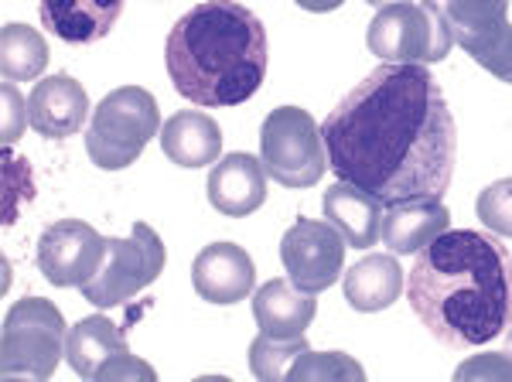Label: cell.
<instances>
[{
  "label": "cell",
  "mask_w": 512,
  "mask_h": 382,
  "mask_svg": "<svg viewBox=\"0 0 512 382\" xmlns=\"http://www.w3.org/2000/svg\"><path fill=\"white\" fill-rule=\"evenodd\" d=\"M328 168L383 205L444 198L454 174V116L427 65L369 72L321 123Z\"/></svg>",
  "instance_id": "6da1fadb"
},
{
  "label": "cell",
  "mask_w": 512,
  "mask_h": 382,
  "mask_svg": "<svg viewBox=\"0 0 512 382\" xmlns=\"http://www.w3.org/2000/svg\"><path fill=\"white\" fill-rule=\"evenodd\" d=\"M407 301L431 335L448 348H478L512 325V253L478 229L437 236L417 253Z\"/></svg>",
  "instance_id": "7a4b0ae2"
},
{
  "label": "cell",
  "mask_w": 512,
  "mask_h": 382,
  "mask_svg": "<svg viewBox=\"0 0 512 382\" xmlns=\"http://www.w3.org/2000/svg\"><path fill=\"white\" fill-rule=\"evenodd\" d=\"M171 86L195 106H239L267 79V28L239 0H202L164 41Z\"/></svg>",
  "instance_id": "3957f363"
},
{
  "label": "cell",
  "mask_w": 512,
  "mask_h": 382,
  "mask_svg": "<svg viewBox=\"0 0 512 382\" xmlns=\"http://www.w3.org/2000/svg\"><path fill=\"white\" fill-rule=\"evenodd\" d=\"M158 99L140 86H120L99 99L86 130V154L99 171H123L158 137Z\"/></svg>",
  "instance_id": "277c9868"
},
{
  "label": "cell",
  "mask_w": 512,
  "mask_h": 382,
  "mask_svg": "<svg viewBox=\"0 0 512 382\" xmlns=\"http://www.w3.org/2000/svg\"><path fill=\"white\" fill-rule=\"evenodd\" d=\"M366 45L386 62L434 65L451 55L454 31L437 0H393L369 21Z\"/></svg>",
  "instance_id": "5b68a950"
},
{
  "label": "cell",
  "mask_w": 512,
  "mask_h": 382,
  "mask_svg": "<svg viewBox=\"0 0 512 382\" xmlns=\"http://www.w3.org/2000/svg\"><path fill=\"white\" fill-rule=\"evenodd\" d=\"M62 311L45 297H21L7 311L0 335V369L4 379H52L65 355Z\"/></svg>",
  "instance_id": "8992f818"
},
{
  "label": "cell",
  "mask_w": 512,
  "mask_h": 382,
  "mask_svg": "<svg viewBox=\"0 0 512 382\" xmlns=\"http://www.w3.org/2000/svg\"><path fill=\"white\" fill-rule=\"evenodd\" d=\"M260 161L284 188H315L328 171L318 120L301 106H277L260 127Z\"/></svg>",
  "instance_id": "52a82bcc"
},
{
  "label": "cell",
  "mask_w": 512,
  "mask_h": 382,
  "mask_svg": "<svg viewBox=\"0 0 512 382\" xmlns=\"http://www.w3.org/2000/svg\"><path fill=\"white\" fill-rule=\"evenodd\" d=\"M164 263H168L164 239L147 222H137L130 239L106 236L103 263H99L96 277L79 290L93 307H120L144 287H151L161 277Z\"/></svg>",
  "instance_id": "ba28073f"
},
{
  "label": "cell",
  "mask_w": 512,
  "mask_h": 382,
  "mask_svg": "<svg viewBox=\"0 0 512 382\" xmlns=\"http://www.w3.org/2000/svg\"><path fill=\"white\" fill-rule=\"evenodd\" d=\"M65 362L72 365L79 379L89 382H120V379H144L154 382L158 372L144 359H137L127 348L123 331L106 321L103 314L82 318L79 325L69 328L65 338Z\"/></svg>",
  "instance_id": "9c48e42d"
},
{
  "label": "cell",
  "mask_w": 512,
  "mask_h": 382,
  "mask_svg": "<svg viewBox=\"0 0 512 382\" xmlns=\"http://www.w3.org/2000/svg\"><path fill=\"white\" fill-rule=\"evenodd\" d=\"M454 41L492 72L499 82L512 86V24L509 0H444Z\"/></svg>",
  "instance_id": "30bf717a"
},
{
  "label": "cell",
  "mask_w": 512,
  "mask_h": 382,
  "mask_svg": "<svg viewBox=\"0 0 512 382\" xmlns=\"http://www.w3.org/2000/svg\"><path fill=\"white\" fill-rule=\"evenodd\" d=\"M345 246L349 243L332 222L297 215L294 226L280 239V263L294 287L318 294L345 273Z\"/></svg>",
  "instance_id": "8fae6325"
},
{
  "label": "cell",
  "mask_w": 512,
  "mask_h": 382,
  "mask_svg": "<svg viewBox=\"0 0 512 382\" xmlns=\"http://www.w3.org/2000/svg\"><path fill=\"white\" fill-rule=\"evenodd\" d=\"M106 256V236L82 219H62L38 239V270L55 287H82L96 277Z\"/></svg>",
  "instance_id": "7c38bea8"
},
{
  "label": "cell",
  "mask_w": 512,
  "mask_h": 382,
  "mask_svg": "<svg viewBox=\"0 0 512 382\" xmlns=\"http://www.w3.org/2000/svg\"><path fill=\"white\" fill-rule=\"evenodd\" d=\"M256 280V267L243 246L236 243H212L195 256L192 263V287L209 304H239L250 297Z\"/></svg>",
  "instance_id": "4fadbf2b"
},
{
  "label": "cell",
  "mask_w": 512,
  "mask_h": 382,
  "mask_svg": "<svg viewBox=\"0 0 512 382\" xmlns=\"http://www.w3.org/2000/svg\"><path fill=\"white\" fill-rule=\"evenodd\" d=\"M205 191L212 209L226 219H246L267 202V168L253 154H226L212 164Z\"/></svg>",
  "instance_id": "5bb4252c"
},
{
  "label": "cell",
  "mask_w": 512,
  "mask_h": 382,
  "mask_svg": "<svg viewBox=\"0 0 512 382\" xmlns=\"http://www.w3.org/2000/svg\"><path fill=\"white\" fill-rule=\"evenodd\" d=\"M28 110H31V130L41 137H72L82 130L89 113V96L82 89V82H76L72 76H48L35 82L28 96Z\"/></svg>",
  "instance_id": "9a60e30c"
},
{
  "label": "cell",
  "mask_w": 512,
  "mask_h": 382,
  "mask_svg": "<svg viewBox=\"0 0 512 382\" xmlns=\"http://www.w3.org/2000/svg\"><path fill=\"white\" fill-rule=\"evenodd\" d=\"M451 226V212L441 198H410V202H393L383 212V243L396 256L420 253L431 246L437 236H444Z\"/></svg>",
  "instance_id": "2e32d148"
},
{
  "label": "cell",
  "mask_w": 512,
  "mask_h": 382,
  "mask_svg": "<svg viewBox=\"0 0 512 382\" xmlns=\"http://www.w3.org/2000/svg\"><path fill=\"white\" fill-rule=\"evenodd\" d=\"M123 0H41L38 14L48 35L69 45H96L113 31Z\"/></svg>",
  "instance_id": "e0dca14e"
},
{
  "label": "cell",
  "mask_w": 512,
  "mask_h": 382,
  "mask_svg": "<svg viewBox=\"0 0 512 382\" xmlns=\"http://www.w3.org/2000/svg\"><path fill=\"white\" fill-rule=\"evenodd\" d=\"M318 301L315 294L294 287L291 280L277 277L267 280L260 290L253 294V318L256 328L270 338H297L304 335V328L315 321Z\"/></svg>",
  "instance_id": "ac0fdd59"
},
{
  "label": "cell",
  "mask_w": 512,
  "mask_h": 382,
  "mask_svg": "<svg viewBox=\"0 0 512 382\" xmlns=\"http://www.w3.org/2000/svg\"><path fill=\"white\" fill-rule=\"evenodd\" d=\"M321 209L352 249H369L383 239V202L349 181H335L321 198Z\"/></svg>",
  "instance_id": "d6986e66"
},
{
  "label": "cell",
  "mask_w": 512,
  "mask_h": 382,
  "mask_svg": "<svg viewBox=\"0 0 512 382\" xmlns=\"http://www.w3.org/2000/svg\"><path fill=\"white\" fill-rule=\"evenodd\" d=\"M161 151L178 168H209L222 154V127L202 110H181L161 127Z\"/></svg>",
  "instance_id": "ffe728a7"
},
{
  "label": "cell",
  "mask_w": 512,
  "mask_h": 382,
  "mask_svg": "<svg viewBox=\"0 0 512 382\" xmlns=\"http://www.w3.org/2000/svg\"><path fill=\"white\" fill-rule=\"evenodd\" d=\"M342 290L349 307L362 314H376L393 307L403 294V270L396 263V253H376L359 260L355 267H349V273H342Z\"/></svg>",
  "instance_id": "44dd1931"
},
{
  "label": "cell",
  "mask_w": 512,
  "mask_h": 382,
  "mask_svg": "<svg viewBox=\"0 0 512 382\" xmlns=\"http://www.w3.org/2000/svg\"><path fill=\"white\" fill-rule=\"evenodd\" d=\"M48 41L28 24H4L0 31V72L7 82H31L48 69Z\"/></svg>",
  "instance_id": "7402d4cb"
},
{
  "label": "cell",
  "mask_w": 512,
  "mask_h": 382,
  "mask_svg": "<svg viewBox=\"0 0 512 382\" xmlns=\"http://www.w3.org/2000/svg\"><path fill=\"white\" fill-rule=\"evenodd\" d=\"M308 352V338L297 335V338H270L260 331V338H253L250 345V369L256 379L263 382H280L287 379L291 365Z\"/></svg>",
  "instance_id": "603a6c76"
},
{
  "label": "cell",
  "mask_w": 512,
  "mask_h": 382,
  "mask_svg": "<svg viewBox=\"0 0 512 382\" xmlns=\"http://www.w3.org/2000/svg\"><path fill=\"white\" fill-rule=\"evenodd\" d=\"M308 379H321V382H338V379H355L362 382L366 379V369L359 362L349 359L345 352H325V355H315L308 352L301 355L291 372H287V382H308Z\"/></svg>",
  "instance_id": "cb8c5ba5"
},
{
  "label": "cell",
  "mask_w": 512,
  "mask_h": 382,
  "mask_svg": "<svg viewBox=\"0 0 512 382\" xmlns=\"http://www.w3.org/2000/svg\"><path fill=\"white\" fill-rule=\"evenodd\" d=\"M475 215L482 219L485 229L495 232V236L512 239V178L492 181L489 188L478 191Z\"/></svg>",
  "instance_id": "d4e9b609"
},
{
  "label": "cell",
  "mask_w": 512,
  "mask_h": 382,
  "mask_svg": "<svg viewBox=\"0 0 512 382\" xmlns=\"http://www.w3.org/2000/svg\"><path fill=\"white\" fill-rule=\"evenodd\" d=\"M454 379H495V382H512V355L509 352H485L472 355L465 365L454 369Z\"/></svg>",
  "instance_id": "484cf974"
},
{
  "label": "cell",
  "mask_w": 512,
  "mask_h": 382,
  "mask_svg": "<svg viewBox=\"0 0 512 382\" xmlns=\"http://www.w3.org/2000/svg\"><path fill=\"white\" fill-rule=\"evenodd\" d=\"M31 123V110L28 99H24L14 82H4V144L11 147L14 140L24 134V127Z\"/></svg>",
  "instance_id": "4316f807"
},
{
  "label": "cell",
  "mask_w": 512,
  "mask_h": 382,
  "mask_svg": "<svg viewBox=\"0 0 512 382\" xmlns=\"http://www.w3.org/2000/svg\"><path fill=\"white\" fill-rule=\"evenodd\" d=\"M301 11H311V14H328V11H338L345 0H294Z\"/></svg>",
  "instance_id": "83f0119b"
},
{
  "label": "cell",
  "mask_w": 512,
  "mask_h": 382,
  "mask_svg": "<svg viewBox=\"0 0 512 382\" xmlns=\"http://www.w3.org/2000/svg\"><path fill=\"white\" fill-rule=\"evenodd\" d=\"M506 352L512 355V325H509V331H506Z\"/></svg>",
  "instance_id": "f1b7e54d"
},
{
  "label": "cell",
  "mask_w": 512,
  "mask_h": 382,
  "mask_svg": "<svg viewBox=\"0 0 512 382\" xmlns=\"http://www.w3.org/2000/svg\"><path fill=\"white\" fill-rule=\"evenodd\" d=\"M366 4H373V7H383V4H393V0H366Z\"/></svg>",
  "instance_id": "f546056e"
}]
</instances>
